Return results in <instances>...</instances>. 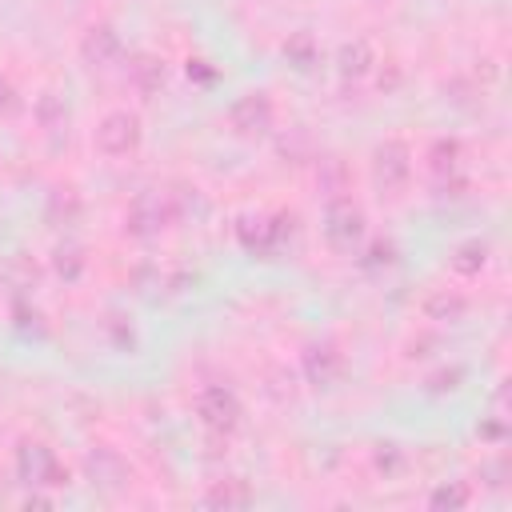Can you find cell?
<instances>
[{
	"label": "cell",
	"mask_w": 512,
	"mask_h": 512,
	"mask_svg": "<svg viewBox=\"0 0 512 512\" xmlns=\"http://www.w3.org/2000/svg\"><path fill=\"white\" fill-rule=\"evenodd\" d=\"M140 140H144L140 116H136V112H128V108L108 112V116L96 124V132H92L96 152H100V156H112V160H120V156H128V152H136V148H140Z\"/></svg>",
	"instance_id": "obj_8"
},
{
	"label": "cell",
	"mask_w": 512,
	"mask_h": 512,
	"mask_svg": "<svg viewBox=\"0 0 512 512\" xmlns=\"http://www.w3.org/2000/svg\"><path fill=\"white\" fill-rule=\"evenodd\" d=\"M84 476H88V484H92L96 492L116 496V492H124V488L132 484V464H128L116 448L96 444V448L84 452Z\"/></svg>",
	"instance_id": "obj_10"
},
{
	"label": "cell",
	"mask_w": 512,
	"mask_h": 512,
	"mask_svg": "<svg viewBox=\"0 0 512 512\" xmlns=\"http://www.w3.org/2000/svg\"><path fill=\"white\" fill-rule=\"evenodd\" d=\"M460 380H464V368H448L428 380V392H452V388H460Z\"/></svg>",
	"instance_id": "obj_25"
},
{
	"label": "cell",
	"mask_w": 512,
	"mask_h": 512,
	"mask_svg": "<svg viewBox=\"0 0 512 512\" xmlns=\"http://www.w3.org/2000/svg\"><path fill=\"white\" fill-rule=\"evenodd\" d=\"M24 112V96H20V88L8 80V76H0V120H16Z\"/></svg>",
	"instance_id": "obj_24"
},
{
	"label": "cell",
	"mask_w": 512,
	"mask_h": 512,
	"mask_svg": "<svg viewBox=\"0 0 512 512\" xmlns=\"http://www.w3.org/2000/svg\"><path fill=\"white\" fill-rule=\"evenodd\" d=\"M324 240H328V248L332 252H340V256H356L360 248H364V240H368V216H364V208L352 200V196H344V192H336V196H328V204H324Z\"/></svg>",
	"instance_id": "obj_1"
},
{
	"label": "cell",
	"mask_w": 512,
	"mask_h": 512,
	"mask_svg": "<svg viewBox=\"0 0 512 512\" xmlns=\"http://www.w3.org/2000/svg\"><path fill=\"white\" fill-rule=\"evenodd\" d=\"M424 316L436 320V324H460L468 316V296L456 292V288H436L428 300H424Z\"/></svg>",
	"instance_id": "obj_16"
},
{
	"label": "cell",
	"mask_w": 512,
	"mask_h": 512,
	"mask_svg": "<svg viewBox=\"0 0 512 512\" xmlns=\"http://www.w3.org/2000/svg\"><path fill=\"white\" fill-rule=\"evenodd\" d=\"M368 172H372V184L380 196H400L412 180V148L404 140H380L372 148V160H368Z\"/></svg>",
	"instance_id": "obj_6"
},
{
	"label": "cell",
	"mask_w": 512,
	"mask_h": 512,
	"mask_svg": "<svg viewBox=\"0 0 512 512\" xmlns=\"http://www.w3.org/2000/svg\"><path fill=\"white\" fill-rule=\"evenodd\" d=\"M284 60H288L296 72H308V68L320 60L312 32H296V36H288V40H284Z\"/></svg>",
	"instance_id": "obj_20"
},
{
	"label": "cell",
	"mask_w": 512,
	"mask_h": 512,
	"mask_svg": "<svg viewBox=\"0 0 512 512\" xmlns=\"http://www.w3.org/2000/svg\"><path fill=\"white\" fill-rule=\"evenodd\" d=\"M488 260H492V244H488L484 236H468V240H460V244L448 252V268H452L456 276H464V280L480 276V272L488 268Z\"/></svg>",
	"instance_id": "obj_14"
},
{
	"label": "cell",
	"mask_w": 512,
	"mask_h": 512,
	"mask_svg": "<svg viewBox=\"0 0 512 512\" xmlns=\"http://www.w3.org/2000/svg\"><path fill=\"white\" fill-rule=\"evenodd\" d=\"M472 500V488L464 484V480H448V484H440V488H432V496H428V504L432 508H464Z\"/></svg>",
	"instance_id": "obj_22"
},
{
	"label": "cell",
	"mask_w": 512,
	"mask_h": 512,
	"mask_svg": "<svg viewBox=\"0 0 512 512\" xmlns=\"http://www.w3.org/2000/svg\"><path fill=\"white\" fill-rule=\"evenodd\" d=\"M372 68H376V52H372V44H368L364 36L340 44V52H336V76H340L344 84H360Z\"/></svg>",
	"instance_id": "obj_13"
},
{
	"label": "cell",
	"mask_w": 512,
	"mask_h": 512,
	"mask_svg": "<svg viewBox=\"0 0 512 512\" xmlns=\"http://www.w3.org/2000/svg\"><path fill=\"white\" fill-rule=\"evenodd\" d=\"M192 408H196L200 428H208L212 436H232L244 424V404H240V396L228 384H204V388H196Z\"/></svg>",
	"instance_id": "obj_5"
},
{
	"label": "cell",
	"mask_w": 512,
	"mask_h": 512,
	"mask_svg": "<svg viewBox=\"0 0 512 512\" xmlns=\"http://www.w3.org/2000/svg\"><path fill=\"white\" fill-rule=\"evenodd\" d=\"M120 56H124V40H120V32H116L112 24H92V28L80 36V60H84V68L104 72V68H112Z\"/></svg>",
	"instance_id": "obj_12"
},
{
	"label": "cell",
	"mask_w": 512,
	"mask_h": 512,
	"mask_svg": "<svg viewBox=\"0 0 512 512\" xmlns=\"http://www.w3.org/2000/svg\"><path fill=\"white\" fill-rule=\"evenodd\" d=\"M52 264H56V272L72 284V280H80V272H84V264H88V260H84V248H80V244H60Z\"/></svg>",
	"instance_id": "obj_23"
},
{
	"label": "cell",
	"mask_w": 512,
	"mask_h": 512,
	"mask_svg": "<svg viewBox=\"0 0 512 512\" xmlns=\"http://www.w3.org/2000/svg\"><path fill=\"white\" fill-rule=\"evenodd\" d=\"M428 180L440 196H464L468 188V152L456 136H436L428 144Z\"/></svg>",
	"instance_id": "obj_2"
},
{
	"label": "cell",
	"mask_w": 512,
	"mask_h": 512,
	"mask_svg": "<svg viewBox=\"0 0 512 512\" xmlns=\"http://www.w3.org/2000/svg\"><path fill=\"white\" fill-rule=\"evenodd\" d=\"M128 80H132V88L136 92H144V96H152V92H160L164 88V80H168V68H164V60L160 56H152V52H136V56H128Z\"/></svg>",
	"instance_id": "obj_15"
},
{
	"label": "cell",
	"mask_w": 512,
	"mask_h": 512,
	"mask_svg": "<svg viewBox=\"0 0 512 512\" xmlns=\"http://www.w3.org/2000/svg\"><path fill=\"white\" fill-rule=\"evenodd\" d=\"M176 216V196L172 192H160V188H144L132 196L128 212H124V232L136 236V240H152L160 236Z\"/></svg>",
	"instance_id": "obj_4"
},
{
	"label": "cell",
	"mask_w": 512,
	"mask_h": 512,
	"mask_svg": "<svg viewBox=\"0 0 512 512\" xmlns=\"http://www.w3.org/2000/svg\"><path fill=\"white\" fill-rule=\"evenodd\" d=\"M292 224L284 228V216H240L236 220V240L248 256H276L288 240Z\"/></svg>",
	"instance_id": "obj_11"
},
{
	"label": "cell",
	"mask_w": 512,
	"mask_h": 512,
	"mask_svg": "<svg viewBox=\"0 0 512 512\" xmlns=\"http://www.w3.org/2000/svg\"><path fill=\"white\" fill-rule=\"evenodd\" d=\"M204 504H208V508H224V512L248 508V504H252V488H248V480L228 476V480H216V484L204 492Z\"/></svg>",
	"instance_id": "obj_17"
},
{
	"label": "cell",
	"mask_w": 512,
	"mask_h": 512,
	"mask_svg": "<svg viewBox=\"0 0 512 512\" xmlns=\"http://www.w3.org/2000/svg\"><path fill=\"white\" fill-rule=\"evenodd\" d=\"M300 372H304V380L316 392H332L340 384V376H344V352H340V344L328 340V336L308 340L300 348Z\"/></svg>",
	"instance_id": "obj_9"
},
{
	"label": "cell",
	"mask_w": 512,
	"mask_h": 512,
	"mask_svg": "<svg viewBox=\"0 0 512 512\" xmlns=\"http://www.w3.org/2000/svg\"><path fill=\"white\" fill-rule=\"evenodd\" d=\"M476 436L480 440H488V444H500L504 436H508V412H504V392L492 400V408L480 416V424H476Z\"/></svg>",
	"instance_id": "obj_21"
},
{
	"label": "cell",
	"mask_w": 512,
	"mask_h": 512,
	"mask_svg": "<svg viewBox=\"0 0 512 512\" xmlns=\"http://www.w3.org/2000/svg\"><path fill=\"white\" fill-rule=\"evenodd\" d=\"M36 120H40V128L44 132H68V120H72V108H68V100L60 96V92H44L40 100H36Z\"/></svg>",
	"instance_id": "obj_18"
},
{
	"label": "cell",
	"mask_w": 512,
	"mask_h": 512,
	"mask_svg": "<svg viewBox=\"0 0 512 512\" xmlns=\"http://www.w3.org/2000/svg\"><path fill=\"white\" fill-rule=\"evenodd\" d=\"M228 124H232V132L244 136V140L268 136L272 124H276V104H272V96H268L264 88H252V92L236 96V100L228 104Z\"/></svg>",
	"instance_id": "obj_7"
},
{
	"label": "cell",
	"mask_w": 512,
	"mask_h": 512,
	"mask_svg": "<svg viewBox=\"0 0 512 512\" xmlns=\"http://www.w3.org/2000/svg\"><path fill=\"white\" fill-rule=\"evenodd\" d=\"M12 472L24 488H64L68 484V468L44 440H20L16 456H12Z\"/></svg>",
	"instance_id": "obj_3"
},
{
	"label": "cell",
	"mask_w": 512,
	"mask_h": 512,
	"mask_svg": "<svg viewBox=\"0 0 512 512\" xmlns=\"http://www.w3.org/2000/svg\"><path fill=\"white\" fill-rule=\"evenodd\" d=\"M80 212H84V200H80L76 188H56V192L48 196V220L60 224V228H64V224H76Z\"/></svg>",
	"instance_id": "obj_19"
}]
</instances>
